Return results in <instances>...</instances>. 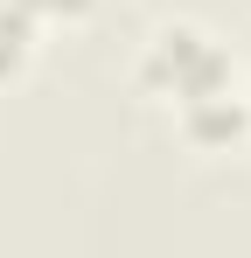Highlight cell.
<instances>
[{
	"label": "cell",
	"instance_id": "obj_3",
	"mask_svg": "<svg viewBox=\"0 0 251 258\" xmlns=\"http://www.w3.org/2000/svg\"><path fill=\"white\" fill-rule=\"evenodd\" d=\"M7 7H14V14H28L35 28H56V21H63V28H77L98 0H7Z\"/></svg>",
	"mask_w": 251,
	"mask_h": 258
},
{
	"label": "cell",
	"instance_id": "obj_2",
	"mask_svg": "<svg viewBox=\"0 0 251 258\" xmlns=\"http://www.w3.org/2000/svg\"><path fill=\"white\" fill-rule=\"evenodd\" d=\"M35 21L28 14H14L7 0H0V84H14V77H28V63H35Z\"/></svg>",
	"mask_w": 251,
	"mask_h": 258
},
{
	"label": "cell",
	"instance_id": "obj_4",
	"mask_svg": "<svg viewBox=\"0 0 251 258\" xmlns=\"http://www.w3.org/2000/svg\"><path fill=\"white\" fill-rule=\"evenodd\" d=\"M244 105H251V91H244Z\"/></svg>",
	"mask_w": 251,
	"mask_h": 258
},
{
	"label": "cell",
	"instance_id": "obj_1",
	"mask_svg": "<svg viewBox=\"0 0 251 258\" xmlns=\"http://www.w3.org/2000/svg\"><path fill=\"white\" fill-rule=\"evenodd\" d=\"M140 91L161 98L174 119H189V112H203L216 98H237L244 84H237L230 49L216 42L203 21H161L147 35V56H140Z\"/></svg>",
	"mask_w": 251,
	"mask_h": 258
}]
</instances>
